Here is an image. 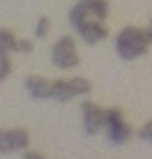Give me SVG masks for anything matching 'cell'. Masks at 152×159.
Segmentation results:
<instances>
[{"instance_id":"ba28073f","label":"cell","mask_w":152,"mask_h":159,"mask_svg":"<svg viewBox=\"0 0 152 159\" xmlns=\"http://www.w3.org/2000/svg\"><path fill=\"white\" fill-rule=\"evenodd\" d=\"M130 135H132V128L128 124H124V122L108 128V137H110V141L113 144H122L124 141L130 139Z\"/></svg>"},{"instance_id":"2e32d148","label":"cell","mask_w":152,"mask_h":159,"mask_svg":"<svg viewBox=\"0 0 152 159\" xmlns=\"http://www.w3.org/2000/svg\"><path fill=\"white\" fill-rule=\"evenodd\" d=\"M32 50H34V43L30 39H19L17 44H15V52H24V54H28V52H32Z\"/></svg>"},{"instance_id":"7402d4cb","label":"cell","mask_w":152,"mask_h":159,"mask_svg":"<svg viewBox=\"0 0 152 159\" xmlns=\"http://www.w3.org/2000/svg\"><path fill=\"white\" fill-rule=\"evenodd\" d=\"M82 2H85V4H89V2H91V0H82Z\"/></svg>"},{"instance_id":"7c38bea8","label":"cell","mask_w":152,"mask_h":159,"mask_svg":"<svg viewBox=\"0 0 152 159\" xmlns=\"http://www.w3.org/2000/svg\"><path fill=\"white\" fill-rule=\"evenodd\" d=\"M13 139H11V129H0V154H9L13 152Z\"/></svg>"},{"instance_id":"8fae6325","label":"cell","mask_w":152,"mask_h":159,"mask_svg":"<svg viewBox=\"0 0 152 159\" xmlns=\"http://www.w3.org/2000/svg\"><path fill=\"white\" fill-rule=\"evenodd\" d=\"M15 44H17V39L13 37V34L6 28H0V48L7 52H15Z\"/></svg>"},{"instance_id":"7a4b0ae2","label":"cell","mask_w":152,"mask_h":159,"mask_svg":"<svg viewBox=\"0 0 152 159\" xmlns=\"http://www.w3.org/2000/svg\"><path fill=\"white\" fill-rule=\"evenodd\" d=\"M52 63L59 69H73L80 63L74 39L71 35H63L52 46Z\"/></svg>"},{"instance_id":"5bb4252c","label":"cell","mask_w":152,"mask_h":159,"mask_svg":"<svg viewBox=\"0 0 152 159\" xmlns=\"http://www.w3.org/2000/svg\"><path fill=\"white\" fill-rule=\"evenodd\" d=\"M71 85H73V89H74L76 96H78V94H87V93L91 91V83L85 78H80V76H76V78L71 80Z\"/></svg>"},{"instance_id":"d6986e66","label":"cell","mask_w":152,"mask_h":159,"mask_svg":"<svg viewBox=\"0 0 152 159\" xmlns=\"http://www.w3.org/2000/svg\"><path fill=\"white\" fill-rule=\"evenodd\" d=\"M24 159H45L39 152H34V150H26L24 152Z\"/></svg>"},{"instance_id":"e0dca14e","label":"cell","mask_w":152,"mask_h":159,"mask_svg":"<svg viewBox=\"0 0 152 159\" xmlns=\"http://www.w3.org/2000/svg\"><path fill=\"white\" fill-rule=\"evenodd\" d=\"M139 139H143V141H150L152 143V120H149V122L141 128V131H139Z\"/></svg>"},{"instance_id":"5b68a950","label":"cell","mask_w":152,"mask_h":159,"mask_svg":"<svg viewBox=\"0 0 152 159\" xmlns=\"http://www.w3.org/2000/svg\"><path fill=\"white\" fill-rule=\"evenodd\" d=\"M26 89L37 100L52 98V83H48L46 80L41 78V76H30L26 80Z\"/></svg>"},{"instance_id":"9c48e42d","label":"cell","mask_w":152,"mask_h":159,"mask_svg":"<svg viewBox=\"0 0 152 159\" xmlns=\"http://www.w3.org/2000/svg\"><path fill=\"white\" fill-rule=\"evenodd\" d=\"M11 139H13V146H15V150H26V146H28V143H30L28 131L22 129V128H15V129H11Z\"/></svg>"},{"instance_id":"4fadbf2b","label":"cell","mask_w":152,"mask_h":159,"mask_svg":"<svg viewBox=\"0 0 152 159\" xmlns=\"http://www.w3.org/2000/svg\"><path fill=\"white\" fill-rule=\"evenodd\" d=\"M121 122H124L121 109H117V107L104 109V124H106L108 128H110V126H115V124H121Z\"/></svg>"},{"instance_id":"3957f363","label":"cell","mask_w":152,"mask_h":159,"mask_svg":"<svg viewBox=\"0 0 152 159\" xmlns=\"http://www.w3.org/2000/svg\"><path fill=\"white\" fill-rule=\"evenodd\" d=\"M83 113V129L89 135H95L104 126V109H100L95 102H83L82 104Z\"/></svg>"},{"instance_id":"44dd1931","label":"cell","mask_w":152,"mask_h":159,"mask_svg":"<svg viewBox=\"0 0 152 159\" xmlns=\"http://www.w3.org/2000/svg\"><path fill=\"white\" fill-rule=\"evenodd\" d=\"M147 32H149V39H150V43H152V28H149Z\"/></svg>"},{"instance_id":"52a82bcc","label":"cell","mask_w":152,"mask_h":159,"mask_svg":"<svg viewBox=\"0 0 152 159\" xmlns=\"http://www.w3.org/2000/svg\"><path fill=\"white\" fill-rule=\"evenodd\" d=\"M87 13H89V7H87V4L85 2H78L74 7L71 9V13H69V20H71V24L74 26L76 32H80L82 28H83V24L87 22Z\"/></svg>"},{"instance_id":"30bf717a","label":"cell","mask_w":152,"mask_h":159,"mask_svg":"<svg viewBox=\"0 0 152 159\" xmlns=\"http://www.w3.org/2000/svg\"><path fill=\"white\" fill-rule=\"evenodd\" d=\"M87 7H89V13H93L98 20H102V19L108 17V9H110V6H108L106 0H91V2L87 4Z\"/></svg>"},{"instance_id":"ffe728a7","label":"cell","mask_w":152,"mask_h":159,"mask_svg":"<svg viewBox=\"0 0 152 159\" xmlns=\"http://www.w3.org/2000/svg\"><path fill=\"white\" fill-rule=\"evenodd\" d=\"M7 61H9V57H7V50L0 48V65H2V63H7Z\"/></svg>"},{"instance_id":"9a60e30c","label":"cell","mask_w":152,"mask_h":159,"mask_svg":"<svg viewBox=\"0 0 152 159\" xmlns=\"http://www.w3.org/2000/svg\"><path fill=\"white\" fill-rule=\"evenodd\" d=\"M48 30H50V20H48V17H39L37 26H36V35H37V37H46V35H48Z\"/></svg>"},{"instance_id":"6da1fadb","label":"cell","mask_w":152,"mask_h":159,"mask_svg":"<svg viewBox=\"0 0 152 159\" xmlns=\"http://www.w3.org/2000/svg\"><path fill=\"white\" fill-rule=\"evenodd\" d=\"M150 44L149 39V32L143 30V28H135V26H128L124 28L115 41V48H117V54L122 57V59H135L139 57L141 54L147 52Z\"/></svg>"},{"instance_id":"8992f818","label":"cell","mask_w":152,"mask_h":159,"mask_svg":"<svg viewBox=\"0 0 152 159\" xmlns=\"http://www.w3.org/2000/svg\"><path fill=\"white\" fill-rule=\"evenodd\" d=\"M73 96H76L74 89L71 85V80H56L52 83V98L58 102H67Z\"/></svg>"},{"instance_id":"ac0fdd59","label":"cell","mask_w":152,"mask_h":159,"mask_svg":"<svg viewBox=\"0 0 152 159\" xmlns=\"http://www.w3.org/2000/svg\"><path fill=\"white\" fill-rule=\"evenodd\" d=\"M9 72H11V63H9V61H7V63H2V65H0V81L7 78Z\"/></svg>"},{"instance_id":"277c9868","label":"cell","mask_w":152,"mask_h":159,"mask_svg":"<svg viewBox=\"0 0 152 159\" xmlns=\"http://www.w3.org/2000/svg\"><path fill=\"white\" fill-rule=\"evenodd\" d=\"M78 34L87 44H95V43L108 37V28L104 24H100V20H87Z\"/></svg>"}]
</instances>
